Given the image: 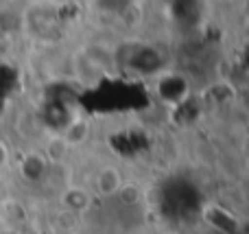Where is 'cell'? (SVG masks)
<instances>
[{"mask_svg":"<svg viewBox=\"0 0 249 234\" xmlns=\"http://www.w3.org/2000/svg\"><path fill=\"white\" fill-rule=\"evenodd\" d=\"M123 184L124 182H123L121 173H118L114 166H105V169H101L99 173H96V178H94L96 193H99L101 197H114V195H118V191H121Z\"/></svg>","mask_w":249,"mask_h":234,"instance_id":"obj_1","label":"cell"},{"mask_svg":"<svg viewBox=\"0 0 249 234\" xmlns=\"http://www.w3.org/2000/svg\"><path fill=\"white\" fill-rule=\"evenodd\" d=\"M20 173L24 175L29 182H37V180H42L44 173H46V160H44L39 153H31L20 164Z\"/></svg>","mask_w":249,"mask_h":234,"instance_id":"obj_2","label":"cell"},{"mask_svg":"<svg viewBox=\"0 0 249 234\" xmlns=\"http://www.w3.org/2000/svg\"><path fill=\"white\" fill-rule=\"evenodd\" d=\"M88 134H90L88 123L86 121H74V123H70V125H68V129L64 131V136H61V138L66 140V144H68V147H72V144L86 143Z\"/></svg>","mask_w":249,"mask_h":234,"instance_id":"obj_3","label":"cell"},{"mask_svg":"<svg viewBox=\"0 0 249 234\" xmlns=\"http://www.w3.org/2000/svg\"><path fill=\"white\" fill-rule=\"evenodd\" d=\"M66 204L74 210H83V208H88V204H90V197H88V193L74 188V191L66 193Z\"/></svg>","mask_w":249,"mask_h":234,"instance_id":"obj_4","label":"cell"},{"mask_svg":"<svg viewBox=\"0 0 249 234\" xmlns=\"http://www.w3.org/2000/svg\"><path fill=\"white\" fill-rule=\"evenodd\" d=\"M4 162H7V149H4L2 144H0V166H2Z\"/></svg>","mask_w":249,"mask_h":234,"instance_id":"obj_5","label":"cell"}]
</instances>
